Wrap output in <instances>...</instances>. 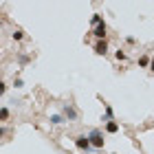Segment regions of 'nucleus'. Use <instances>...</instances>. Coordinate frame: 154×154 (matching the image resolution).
<instances>
[{
	"mask_svg": "<svg viewBox=\"0 0 154 154\" xmlns=\"http://www.w3.org/2000/svg\"><path fill=\"white\" fill-rule=\"evenodd\" d=\"M73 141H75V145H77L79 150H84V152H93V148H90V143H88L86 134H79V137H75Z\"/></svg>",
	"mask_w": 154,
	"mask_h": 154,
	"instance_id": "3",
	"label": "nucleus"
},
{
	"mask_svg": "<svg viewBox=\"0 0 154 154\" xmlns=\"http://www.w3.org/2000/svg\"><path fill=\"white\" fill-rule=\"evenodd\" d=\"M0 123H2V121H0Z\"/></svg>",
	"mask_w": 154,
	"mask_h": 154,
	"instance_id": "18",
	"label": "nucleus"
},
{
	"mask_svg": "<svg viewBox=\"0 0 154 154\" xmlns=\"http://www.w3.org/2000/svg\"><path fill=\"white\" fill-rule=\"evenodd\" d=\"M62 117H64V121H77L79 119V112H77V108L73 103H62Z\"/></svg>",
	"mask_w": 154,
	"mask_h": 154,
	"instance_id": "2",
	"label": "nucleus"
},
{
	"mask_svg": "<svg viewBox=\"0 0 154 154\" xmlns=\"http://www.w3.org/2000/svg\"><path fill=\"white\" fill-rule=\"evenodd\" d=\"M5 93H7V84H5L2 79H0V97H2Z\"/></svg>",
	"mask_w": 154,
	"mask_h": 154,
	"instance_id": "15",
	"label": "nucleus"
},
{
	"mask_svg": "<svg viewBox=\"0 0 154 154\" xmlns=\"http://www.w3.org/2000/svg\"><path fill=\"white\" fill-rule=\"evenodd\" d=\"M101 22H103V18L99 16V13H95V16L90 18V24H93V26H97V24H101Z\"/></svg>",
	"mask_w": 154,
	"mask_h": 154,
	"instance_id": "11",
	"label": "nucleus"
},
{
	"mask_svg": "<svg viewBox=\"0 0 154 154\" xmlns=\"http://www.w3.org/2000/svg\"><path fill=\"white\" fill-rule=\"evenodd\" d=\"M9 108H0V121H5V119H9Z\"/></svg>",
	"mask_w": 154,
	"mask_h": 154,
	"instance_id": "14",
	"label": "nucleus"
},
{
	"mask_svg": "<svg viewBox=\"0 0 154 154\" xmlns=\"http://www.w3.org/2000/svg\"><path fill=\"white\" fill-rule=\"evenodd\" d=\"M103 110H106L103 121H115V110H112V106H110V103H106V106H103Z\"/></svg>",
	"mask_w": 154,
	"mask_h": 154,
	"instance_id": "8",
	"label": "nucleus"
},
{
	"mask_svg": "<svg viewBox=\"0 0 154 154\" xmlns=\"http://www.w3.org/2000/svg\"><path fill=\"white\" fill-rule=\"evenodd\" d=\"M139 66H141V68H148V66H150V55H141V57H139Z\"/></svg>",
	"mask_w": 154,
	"mask_h": 154,
	"instance_id": "10",
	"label": "nucleus"
},
{
	"mask_svg": "<svg viewBox=\"0 0 154 154\" xmlns=\"http://www.w3.org/2000/svg\"><path fill=\"white\" fill-rule=\"evenodd\" d=\"M11 38L16 40V42H20V40H24V31H20V29H18V31H13V33H11Z\"/></svg>",
	"mask_w": 154,
	"mask_h": 154,
	"instance_id": "12",
	"label": "nucleus"
},
{
	"mask_svg": "<svg viewBox=\"0 0 154 154\" xmlns=\"http://www.w3.org/2000/svg\"><path fill=\"white\" fill-rule=\"evenodd\" d=\"M13 86H16V88H22V86H24V82L18 77V79H13Z\"/></svg>",
	"mask_w": 154,
	"mask_h": 154,
	"instance_id": "16",
	"label": "nucleus"
},
{
	"mask_svg": "<svg viewBox=\"0 0 154 154\" xmlns=\"http://www.w3.org/2000/svg\"><path fill=\"white\" fill-rule=\"evenodd\" d=\"M95 53L97 55H106L108 53V42L106 40H97L95 42Z\"/></svg>",
	"mask_w": 154,
	"mask_h": 154,
	"instance_id": "5",
	"label": "nucleus"
},
{
	"mask_svg": "<svg viewBox=\"0 0 154 154\" xmlns=\"http://www.w3.org/2000/svg\"><path fill=\"white\" fill-rule=\"evenodd\" d=\"M29 62H31V55L29 53H18V64L20 66H26Z\"/></svg>",
	"mask_w": 154,
	"mask_h": 154,
	"instance_id": "9",
	"label": "nucleus"
},
{
	"mask_svg": "<svg viewBox=\"0 0 154 154\" xmlns=\"http://www.w3.org/2000/svg\"><path fill=\"white\" fill-rule=\"evenodd\" d=\"M48 121H51V125H64V117H62L60 112H53V115H48Z\"/></svg>",
	"mask_w": 154,
	"mask_h": 154,
	"instance_id": "6",
	"label": "nucleus"
},
{
	"mask_svg": "<svg viewBox=\"0 0 154 154\" xmlns=\"http://www.w3.org/2000/svg\"><path fill=\"white\" fill-rule=\"evenodd\" d=\"M93 35L97 38V40H106V22H101V24H97V26H93Z\"/></svg>",
	"mask_w": 154,
	"mask_h": 154,
	"instance_id": "4",
	"label": "nucleus"
},
{
	"mask_svg": "<svg viewBox=\"0 0 154 154\" xmlns=\"http://www.w3.org/2000/svg\"><path fill=\"white\" fill-rule=\"evenodd\" d=\"M103 130H106L108 134H117V132H119V123L117 121H106V128H103Z\"/></svg>",
	"mask_w": 154,
	"mask_h": 154,
	"instance_id": "7",
	"label": "nucleus"
},
{
	"mask_svg": "<svg viewBox=\"0 0 154 154\" xmlns=\"http://www.w3.org/2000/svg\"><path fill=\"white\" fill-rule=\"evenodd\" d=\"M5 134H7V130H5V128H0V139H2Z\"/></svg>",
	"mask_w": 154,
	"mask_h": 154,
	"instance_id": "17",
	"label": "nucleus"
},
{
	"mask_svg": "<svg viewBox=\"0 0 154 154\" xmlns=\"http://www.w3.org/2000/svg\"><path fill=\"white\" fill-rule=\"evenodd\" d=\"M88 143H90V148H93V150H101L103 148V145H106V139H103V132L99 130V128H93V130H90L88 132Z\"/></svg>",
	"mask_w": 154,
	"mask_h": 154,
	"instance_id": "1",
	"label": "nucleus"
},
{
	"mask_svg": "<svg viewBox=\"0 0 154 154\" xmlns=\"http://www.w3.org/2000/svg\"><path fill=\"white\" fill-rule=\"evenodd\" d=\"M115 57H117L119 62H125V60H128V55H125V51H121V48H119V51L115 53Z\"/></svg>",
	"mask_w": 154,
	"mask_h": 154,
	"instance_id": "13",
	"label": "nucleus"
}]
</instances>
